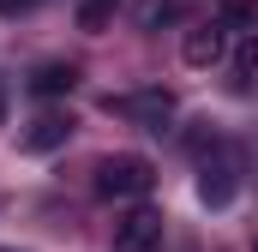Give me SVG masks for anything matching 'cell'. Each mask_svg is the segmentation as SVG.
<instances>
[{"mask_svg":"<svg viewBox=\"0 0 258 252\" xmlns=\"http://www.w3.org/2000/svg\"><path fill=\"white\" fill-rule=\"evenodd\" d=\"M150 186H156V168L144 156H132V150L96 162V192L102 198H150Z\"/></svg>","mask_w":258,"mask_h":252,"instance_id":"cell-1","label":"cell"},{"mask_svg":"<svg viewBox=\"0 0 258 252\" xmlns=\"http://www.w3.org/2000/svg\"><path fill=\"white\" fill-rule=\"evenodd\" d=\"M234 192H240V150L234 144H210V156L198 168V198L210 210H222V204H234Z\"/></svg>","mask_w":258,"mask_h":252,"instance_id":"cell-2","label":"cell"},{"mask_svg":"<svg viewBox=\"0 0 258 252\" xmlns=\"http://www.w3.org/2000/svg\"><path fill=\"white\" fill-rule=\"evenodd\" d=\"M108 108H120L132 126H144V132H168L174 120V90H162V84H150V90H132L120 102H108Z\"/></svg>","mask_w":258,"mask_h":252,"instance_id":"cell-3","label":"cell"},{"mask_svg":"<svg viewBox=\"0 0 258 252\" xmlns=\"http://www.w3.org/2000/svg\"><path fill=\"white\" fill-rule=\"evenodd\" d=\"M180 60L198 66V72H210V66L228 60V24L222 18H210V24H192L186 30V42H180Z\"/></svg>","mask_w":258,"mask_h":252,"instance_id":"cell-4","label":"cell"},{"mask_svg":"<svg viewBox=\"0 0 258 252\" xmlns=\"http://www.w3.org/2000/svg\"><path fill=\"white\" fill-rule=\"evenodd\" d=\"M156 246H162V210L138 204L114 222V252H156Z\"/></svg>","mask_w":258,"mask_h":252,"instance_id":"cell-5","label":"cell"},{"mask_svg":"<svg viewBox=\"0 0 258 252\" xmlns=\"http://www.w3.org/2000/svg\"><path fill=\"white\" fill-rule=\"evenodd\" d=\"M66 138H72V120H66V114H42V120H30V132H24L18 144H24L30 156H42V150H60Z\"/></svg>","mask_w":258,"mask_h":252,"instance_id":"cell-6","label":"cell"},{"mask_svg":"<svg viewBox=\"0 0 258 252\" xmlns=\"http://www.w3.org/2000/svg\"><path fill=\"white\" fill-rule=\"evenodd\" d=\"M72 84H78V66L72 60H42L30 72V90H36V96H66Z\"/></svg>","mask_w":258,"mask_h":252,"instance_id":"cell-7","label":"cell"},{"mask_svg":"<svg viewBox=\"0 0 258 252\" xmlns=\"http://www.w3.org/2000/svg\"><path fill=\"white\" fill-rule=\"evenodd\" d=\"M258 84V30L234 48V90H252Z\"/></svg>","mask_w":258,"mask_h":252,"instance_id":"cell-8","label":"cell"},{"mask_svg":"<svg viewBox=\"0 0 258 252\" xmlns=\"http://www.w3.org/2000/svg\"><path fill=\"white\" fill-rule=\"evenodd\" d=\"M216 18L228 30H258V0H216Z\"/></svg>","mask_w":258,"mask_h":252,"instance_id":"cell-9","label":"cell"},{"mask_svg":"<svg viewBox=\"0 0 258 252\" xmlns=\"http://www.w3.org/2000/svg\"><path fill=\"white\" fill-rule=\"evenodd\" d=\"M174 18H180V0H144V6H138V24H144V30L174 24Z\"/></svg>","mask_w":258,"mask_h":252,"instance_id":"cell-10","label":"cell"},{"mask_svg":"<svg viewBox=\"0 0 258 252\" xmlns=\"http://www.w3.org/2000/svg\"><path fill=\"white\" fill-rule=\"evenodd\" d=\"M30 6H36V0H0V18H24Z\"/></svg>","mask_w":258,"mask_h":252,"instance_id":"cell-11","label":"cell"},{"mask_svg":"<svg viewBox=\"0 0 258 252\" xmlns=\"http://www.w3.org/2000/svg\"><path fill=\"white\" fill-rule=\"evenodd\" d=\"M0 126H6V84H0Z\"/></svg>","mask_w":258,"mask_h":252,"instance_id":"cell-12","label":"cell"},{"mask_svg":"<svg viewBox=\"0 0 258 252\" xmlns=\"http://www.w3.org/2000/svg\"><path fill=\"white\" fill-rule=\"evenodd\" d=\"M96 6H114V0H96Z\"/></svg>","mask_w":258,"mask_h":252,"instance_id":"cell-13","label":"cell"},{"mask_svg":"<svg viewBox=\"0 0 258 252\" xmlns=\"http://www.w3.org/2000/svg\"><path fill=\"white\" fill-rule=\"evenodd\" d=\"M252 252H258V234H252Z\"/></svg>","mask_w":258,"mask_h":252,"instance_id":"cell-14","label":"cell"}]
</instances>
